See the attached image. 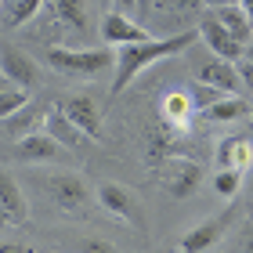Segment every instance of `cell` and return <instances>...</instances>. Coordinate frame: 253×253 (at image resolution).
<instances>
[{
    "label": "cell",
    "instance_id": "6da1fadb",
    "mask_svg": "<svg viewBox=\"0 0 253 253\" xmlns=\"http://www.w3.org/2000/svg\"><path fill=\"white\" fill-rule=\"evenodd\" d=\"M195 40H199L195 29H181V33H170V37H163V40L148 37L141 43L120 47L116 51V65H112V69H116V73H112V94H123V90L130 87V80H137L145 69H152L156 62L174 58V54H185Z\"/></svg>",
    "mask_w": 253,
    "mask_h": 253
},
{
    "label": "cell",
    "instance_id": "7a4b0ae2",
    "mask_svg": "<svg viewBox=\"0 0 253 253\" xmlns=\"http://www.w3.org/2000/svg\"><path fill=\"white\" fill-rule=\"evenodd\" d=\"M47 65L54 73H65L76 80H94L116 65V51L105 43L101 47H62V43H54V47H47Z\"/></svg>",
    "mask_w": 253,
    "mask_h": 253
},
{
    "label": "cell",
    "instance_id": "3957f363",
    "mask_svg": "<svg viewBox=\"0 0 253 253\" xmlns=\"http://www.w3.org/2000/svg\"><path fill=\"white\" fill-rule=\"evenodd\" d=\"M203 181V167L195 159L185 156H167V163L159 167V185L163 192H170V199H188Z\"/></svg>",
    "mask_w": 253,
    "mask_h": 253
},
{
    "label": "cell",
    "instance_id": "277c9868",
    "mask_svg": "<svg viewBox=\"0 0 253 253\" xmlns=\"http://www.w3.org/2000/svg\"><path fill=\"white\" fill-rule=\"evenodd\" d=\"M98 37H101V43L105 47H112V51H120V47H130V43H141V40H148L152 33H148L141 22H134L130 15H123V11H105L101 15V22H98Z\"/></svg>",
    "mask_w": 253,
    "mask_h": 253
},
{
    "label": "cell",
    "instance_id": "5b68a950",
    "mask_svg": "<svg viewBox=\"0 0 253 253\" xmlns=\"http://www.w3.org/2000/svg\"><path fill=\"white\" fill-rule=\"evenodd\" d=\"M195 116H199V112H195V101H192L188 90H170V94L159 98V123H163L170 134L185 137L192 130Z\"/></svg>",
    "mask_w": 253,
    "mask_h": 253
},
{
    "label": "cell",
    "instance_id": "8992f818",
    "mask_svg": "<svg viewBox=\"0 0 253 253\" xmlns=\"http://www.w3.org/2000/svg\"><path fill=\"white\" fill-rule=\"evenodd\" d=\"M228 228H232V210H228V213H217V217H210V221L195 224L192 232H185V239L177 243L174 253H206L210 246H217V243L224 239Z\"/></svg>",
    "mask_w": 253,
    "mask_h": 253
},
{
    "label": "cell",
    "instance_id": "52a82bcc",
    "mask_svg": "<svg viewBox=\"0 0 253 253\" xmlns=\"http://www.w3.org/2000/svg\"><path fill=\"white\" fill-rule=\"evenodd\" d=\"M47 192H51V199L62 206V210L69 213H76V210H84V203H87V181L73 174V170H58V174H51L47 177Z\"/></svg>",
    "mask_w": 253,
    "mask_h": 253
},
{
    "label": "cell",
    "instance_id": "ba28073f",
    "mask_svg": "<svg viewBox=\"0 0 253 253\" xmlns=\"http://www.w3.org/2000/svg\"><path fill=\"white\" fill-rule=\"evenodd\" d=\"M195 33H199V40L213 51V58L239 62V58H243V51H246L235 37H228V29H224L213 15H203V18H199V26H195Z\"/></svg>",
    "mask_w": 253,
    "mask_h": 253
},
{
    "label": "cell",
    "instance_id": "9c48e42d",
    "mask_svg": "<svg viewBox=\"0 0 253 253\" xmlns=\"http://www.w3.org/2000/svg\"><path fill=\"white\" fill-rule=\"evenodd\" d=\"M62 112L90 137V141H98V137H101L105 116H101V105H98L90 94H73V98H65V101H62Z\"/></svg>",
    "mask_w": 253,
    "mask_h": 253
},
{
    "label": "cell",
    "instance_id": "30bf717a",
    "mask_svg": "<svg viewBox=\"0 0 253 253\" xmlns=\"http://www.w3.org/2000/svg\"><path fill=\"white\" fill-rule=\"evenodd\" d=\"M0 76L15 80L18 87H37L40 69H37V62H33L22 47H15V43H0Z\"/></svg>",
    "mask_w": 253,
    "mask_h": 253
},
{
    "label": "cell",
    "instance_id": "8fae6325",
    "mask_svg": "<svg viewBox=\"0 0 253 253\" xmlns=\"http://www.w3.org/2000/svg\"><path fill=\"white\" fill-rule=\"evenodd\" d=\"M15 156L22 163H54V159L65 156V148L47 130H33V134H22L15 141Z\"/></svg>",
    "mask_w": 253,
    "mask_h": 253
},
{
    "label": "cell",
    "instance_id": "7c38bea8",
    "mask_svg": "<svg viewBox=\"0 0 253 253\" xmlns=\"http://www.w3.org/2000/svg\"><path fill=\"white\" fill-rule=\"evenodd\" d=\"M94 195H98V203H101L105 213L120 217V221H126V224H137V199H134L130 188L116 185V181H101Z\"/></svg>",
    "mask_w": 253,
    "mask_h": 253
},
{
    "label": "cell",
    "instance_id": "4fadbf2b",
    "mask_svg": "<svg viewBox=\"0 0 253 253\" xmlns=\"http://www.w3.org/2000/svg\"><path fill=\"white\" fill-rule=\"evenodd\" d=\"M40 130H47V134L54 137V141H58V145L65 148V152H80L84 145H90V137H87L84 130H80V126H76L73 120H69L62 109H47V112H43Z\"/></svg>",
    "mask_w": 253,
    "mask_h": 253
},
{
    "label": "cell",
    "instance_id": "5bb4252c",
    "mask_svg": "<svg viewBox=\"0 0 253 253\" xmlns=\"http://www.w3.org/2000/svg\"><path fill=\"white\" fill-rule=\"evenodd\" d=\"M213 163H217V170H239V174H250V170H253V141H250V137H224V141H217Z\"/></svg>",
    "mask_w": 253,
    "mask_h": 253
},
{
    "label": "cell",
    "instance_id": "9a60e30c",
    "mask_svg": "<svg viewBox=\"0 0 253 253\" xmlns=\"http://www.w3.org/2000/svg\"><path fill=\"white\" fill-rule=\"evenodd\" d=\"M195 80L199 84H210L224 94H243V80H239V69L235 62H224V58H213V62H203L195 69Z\"/></svg>",
    "mask_w": 253,
    "mask_h": 253
},
{
    "label": "cell",
    "instance_id": "2e32d148",
    "mask_svg": "<svg viewBox=\"0 0 253 253\" xmlns=\"http://www.w3.org/2000/svg\"><path fill=\"white\" fill-rule=\"evenodd\" d=\"M54 18L69 26L73 33H87L94 26V11H90V0H47Z\"/></svg>",
    "mask_w": 253,
    "mask_h": 253
},
{
    "label": "cell",
    "instance_id": "e0dca14e",
    "mask_svg": "<svg viewBox=\"0 0 253 253\" xmlns=\"http://www.w3.org/2000/svg\"><path fill=\"white\" fill-rule=\"evenodd\" d=\"M0 206L11 213V221L15 224H26V217H29V203H26V195H22L18 188V181L7 174L4 167H0Z\"/></svg>",
    "mask_w": 253,
    "mask_h": 253
},
{
    "label": "cell",
    "instance_id": "ac0fdd59",
    "mask_svg": "<svg viewBox=\"0 0 253 253\" xmlns=\"http://www.w3.org/2000/svg\"><path fill=\"white\" fill-rule=\"evenodd\" d=\"M210 15H213L217 22H221V26L228 29V37H235L239 43H243V47H246V43L253 40V22L246 18V11L239 7V4H228V7H213Z\"/></svg>",
    "mask_w": 253,
    "mask_h": 253
},
{
    "label": "cell",
    "instance_id": "d6986e66",
    "mask_svg": "<svg viewBox=\"0 0 253 253\" xmlns=\"http://www.w3.org/2000/svg\"><path fill=\"white\" fill-rule=\"evenodd\" d=\"M43 4H47V0H4V4H0V26H7V29L26 26V22H33L40 15Z\"/></svg>",
    "mask_w": 253,
    "mask_h": 253
},
{
    "label": "cell",
    "instance_id": "ffe728a7",
    "mask_svg": "<svg viewBox=\"0 0 253 253\" xmlns=\"http://www.w3.org/2000/svg\"><path fill=\"white\" fill-rule=\"evenodd\" d=\"M250 112V101L246 98H239V94H224L221 101H213L210 109H203L199 116L203 120H210V123H235V120H243Z\"/></svg>",
    "mask_w": 253,
    "mask_h": 253
},
{
    "label": "cell",
    "instance_id": "44dd1931",
    "mask_svg": "<svg viewBox=\"0 0 253 253\" xmlns=\"http://www.w3.org/2000/svg\"><path fill=\"white\" fill-rule=\"evenodd\" d=\"M29 105V87H18L15 80L0 76V120H11Z\"/></svg>",
    "mask_w": 253,
    "mask_h": 253
},
{
    "label": "cell",
    "instance_id": "7402d4cb",
    "mask_svg": "<svg viewBox=\"0 0 253 253\" xmlns=\"http://www.w3.org/2000/svg\"><path fill=\"white\" fill-rule=\"evenodd\" d=\"M243 177L246 174H239V170H217L213 174V192L221 195V199H235L239 188H243Z\"/></svg>",
    "mask_w": 253,
    "mask_h": 253
},
{
    "label": "cell",
    "instance_id": "603a6c76",
    "mask_svg": "<svg viewBox=\"0 0 253 253\" xmlns=\"http://www.w3.org/2000/svg\"><path fill=\"white\" fill-rule=\"evenodd\" d=\"M148 7H152L156 15H167L170 11V18H177V15H195V11L203 7V0H152Z\"/></svg>",
    "mask_w": 253,
    "mask_h": 253
},
{
    "label": "cell",
    "instance_id": "cb8c5ba5",
    "mask_svg": "<svg viewBox=\"0 0 253 253\" xmlns=\"http://www.w3.org/2000/svg\"><path fill=\"white\" fill-rule=\"evenodd\" d=\"M188 94H192V101H195V112H203V109H210L213 101H221L224 90H217V87L199 84V80H195V87H188Z\"/></svg>",
    "mask_w": 253,
    "mask_h": 253
},
{
    "label": "cell",
    "instance_id": "d4e9b609",
    "mask_svg": "<svg viewBox=\"0 0 253 253\" xmlns=\"http://www.w3.org/2000/svg\"><path fill=\"white\" fill-rule=\"evenodd\" d=\"M235 69H239V80H243V90H250V94H253V62L239 58V62H235Z\"/></svg>",
    "mask_w": 253,
    "mask_h": 253
},
{
    "label": "cell",
    "instance_id": "484cf974",
    "mask_svg": "<svg viewBox=\"0 0 253 253\" xmlns=\"http://www.w3.org/2000/svg\"><path fill=\"white\" fill-rule=\"evenodd\" d=\"M80 253H116V246L105 243V239H87V243L80 246Z\"/></svg>",
    "mask_w": 253,
    "mask_h": 253
},
{
    "label": "cell",
    "instance_id": "4316f807",
    "mask_svg": "<svg viewBox=\"0 0 253 253\" xmlns=\"http://www.w3.org/2000/svg\"><path fill=\"white\" fill-rule=\"evenodd\" d=\"M239 253H253V224L246 232H239Z\"/></svg>",
    "mask_w": 253,
    "mask_h": 253
},
{
    "label": "cell",
    "instance_id": "83f0119b",
    "mask_svg": "<svg viewBox=\"0 0 253 253\" xmlns=\"http://www.w3.org/2000/svg\"><path fill=\"white\" fill-rule=\"evenodd\" d=\"M0 253H33V250L22 243H0Z\"/></svg>",
    "mask_w": 253,
    "mask_h": 253
},
{
    "label": "cell",
    "instance_id": "f1b7e54d",
    "mask_svg": "<svg viewBox=\"0 0 253 253\" xmlns=\"http://www.w3.org/2000/svg\"><path fill=\"white\" fill-rule=\"evenodd\" d=\"M228 4H239V0H203V7H228Z\"/></svg>",
    "mask_w": 253,
    "mask_h": 253
},
{
    "label": "cell",
    "instance_id": "f546056e",
    "mask_svg": "<svg viewBox=\"0 0 253 253\" xmlns=\"http://www.w3.org/2000/svg\"><path fill=\"white\" fill-rule=\"evenodd\" d=\"M7 224H15V221H11V213L4 210V206H0V232H4V228H7Z\"/></svg>",
    "mask_w": 253,
    "mask_h": 253
},
{
    "label": "cell",
    "instance_id": "4dcf8cb0",
    "mask_svg": "<svg viewBox=\"0 0 253 253\" xmlns=\"http://www.w3.org/2000/svg\"><path fill=\"white\" fill-rule=\"evenodd\" d=\"M239 7H243V11H246V18L253 22V0H239Z\"/></svg>",
    "mask_w": 253,
    "mask_h": 253
},
{
    "label": "cell",
    "instance_id": "1f68e13d",
    "mask_svg": "<svg viewBox=\"0 0 253 253\" xmlns=\"http://www.w3.org/2000/svg\"><path fill=\"white\" fill-rule=\"evenodd\" d=\"M243 58H246V62H253V43H246V51H243Z\"/></svg>",
    "mask_w": 253,
    "mask_h": 253
},
{
    "label": "cell",
    "instance_id": "d6a6232c",
    "mask_svg": "<svg viewBox=\"0 0 253 253\" xmlns=\"http://www.w3.org/2000/svg\"><path fill=\"white\" fill-rule=\"evenodd\" d=\"M250 185H253V170H250Z\"/></svg>",
    "mask_w": 253,
    "mask_h": 253
},
{
    "label": "cell",
    "instance_id": "836d02e7",
    "mask_svg": "<svg viewBox=\"0 0 253 253\" xmlns=\"http://www.w3.org/2000/svg\"><path fill=\"white\" fill-rule=\"evenodd\" d=\"M98 4H105V0H98Z\"/></svg>",
    "mask_w": 253,
    "mask_h": 253
},
{
    "label": "cell",
    "instance_id": "e575fe53",
    "mask_svg": "<svg viewBox=\"0 0 253 253\" xmlns=\"http://www.w3.org/2000/svg\"><path fill=\"white\" fill-rule=\"evenodd\" d=\"M250 43H253V40H250Z\"/></svg>",
    "mask_w": 253,
    "mask_h": 253
}]
</instances>
